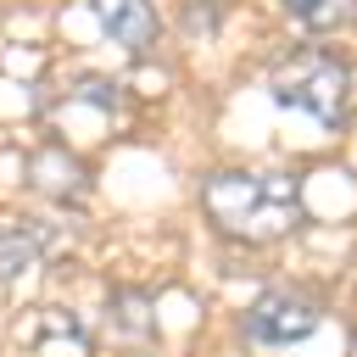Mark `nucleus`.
<instances>
[{
    "label": "nucleus",
    "mask_w": 357,
    "mask_h": 357,
    "mask_svg": "<svg viewBox=\"0 0 357 357\" xmlns=\"http://www.w3.org/2000/svg\"><path fill=\"white\" fill-rule=\"evenodd\" d=\"M39 245H45V240H39V234H33L22 218H17V223H0V279L22 273V268L39 257Z\"/></svg>",
    "instance_id": "39448f33"
},
{
    "label": "nucleus",
    "mask_w": 357,
    "mask_h": 357,
    "mask_svg": "<svg viewBox=\"0 0 357 357\" xmlns=\"http://www.w3.org/2000/svg\"><path fill=\"white\" fill-rule=\"evenodd\" d=\"M89 11H95V22L112 33V45H123V50H151L156 45V11H151V0H89Z\"/></svg>",
    "instance_id": "20e7f679"
},
{
    "label": "nucleus",
    "mask_w": 357,
    "mask_h": 357,
    "mask_svg": "<svg viewBox=\"0 0 357 357\" xmlns=\"http://www.w3.org/2000/svg\"><path fill=\"white\" fill-rule=\"evenodd\" d=\"M201 201H206V218L229 240H245V245H268L301 223V195H296V178H284V173L229 167V173L206 178Z\"/></svg>",
    "instance_id": "f257e3e1"
},
{
    "label": "nucleus",
    "mask_w": 357,
    "mask_h": 357,
    "mask_svg": "<svg viewBox=\"0 0 357 357\" xmlns=\"http://www.w3.org/2000/svg\"><path fill=\"white\" fill-rule=\"evenodd\" d=\"M318 324H324L318 301H307V296H296V290H273V296H262V301L251 307V335L268 340V346L307 340Z\"/></svg>",
    "instance_id": "7ed1b4c3"
},
{
    "label": "nucleus",
    "mask_w": 357,
    "mask_h": 357,
    "mask_svg": "<svg viewBox=\"0 0 357 357\" xmlns=\"http://www.w3.org/2000/svg\"><path fill=\"white\" fill-rule=\"evenodd\" d=\"M268 89H273V100L290 106V112H307V117H318V123H340L351 78H346V67H340L329 50L307 45V50H296V56H284V61L273 67Z\"/></svg>",
    "instance_id": "f03ea898"
},
{
    "label": "nucleus",
    "mask_w": 357,
    "mask_h": 357,
    "mask_svg": "<svg viewBox=\"0 0 357 357\" xmlns=\"http://www.w3.org/2000/svg\"><path fill=\"white\" fill-rule=\"evenodd\" d=\"M284 11H290L301 28H312V33H329V28L351 22L357 0H284Z\"/></svg>",
    "instance_id": "423d86ee"
}]
</instances>
